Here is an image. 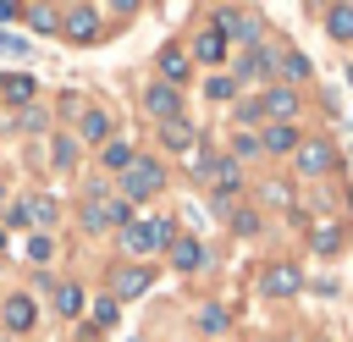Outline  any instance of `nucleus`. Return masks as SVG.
<instances>
[{"mask_svg": "<svg viewBox=\"0 0 353 342\" xmlns=\"http://www.w3.org/2000/svg\"><path fill=\"white\" fill-rule=\"evenodd\" d=\"M160 182H165V171L154 165V160H132L127 171H121V188H127V199L138 204V199H149V193H160Z\"/></svg>", "mask_w": 353, "mask_h": 342, "instance_id": "obj_1", "label": "nucleus"}, {"mask_svg": "<svg viewBox=\"0 0 353 342\" xmlns=\"http://www.w3.org/2000/svg\"><path fill=\"white\" fill-rule=\"evenodd\" d=\"M259 287H265L270 298H292V292L303 287V276H298V265H265V270H259Z\"/></svg>", "mask_w": 353, "mask_h": 342, "instance_id": "obj_2", "label": "nucleus"}, {"mask_svg": "<svg viewBox=\"0 0 353 342\" xmlns=\"http://www.w3.org/2000/svg\"><path fill=\"white\" fill-rule=\"evenodd\" d=\"M292 149H298V160H292V165H298L303 177H320V171L331 165V143H320V138H314V143H292Z\"/></svg>", "mask_w": 353, "mask_h": 342, "instance_id": "obj_3", "label": "nucleus"}, {"mask_svg": "<svg viewBox=\"0 0 353 342\" xmlns=\"http://www.w3.org/2000/svg\"><path fill=\"white\" fill-rule=\"evenodd\" d=\"M259 110H270L276 127H287V121L298 116V94H292V88H265V105H259Z\"/></svg>", "mask_w": 353, "mask_h": 342, "instance_id": "obj_4", "label": "nucleus"}, {"mask_svg": "<svg viewBox=\"0 0 353 342\" xmlns=\"http://www.w3.org/2000/svg\"><path fill=\"white\" fill-rule=\"evenodd\" d=\"M149 281H154L149 270H116V276H110V292H116V298H138Z\"/></svg>", "mask_w": 353, "mask_h": 342, "instance_id": "obj_5", "label": "nucleus"}, {"mask_svg": "<svg viewBox=\"0 0 353 342\" xmlns=\"http://www.w3.org/2000/svg\"><path fill=\"white\" fill-rule=\"evenodd\" d=\"M94 28H99V11H94V6L66 11V33H72V39H94Z\"/></svg>", "mask_w": 353, "mask_h": 342, "instance_id": "obj_6", "label": "nucleus"}, {"mask_svg": "<svg viewBox=\"0 0 353 342\" xmlns=\"http://www.w3.org/2000/svg\"><path fill=\"white\" fill-rule=\"evenodd\" d=\"M215 28H226L232 39H254V33H259V28H254L243 11H215ZM226 33H221V39H226Z\"/></svg>", "mask_w": 353, "mask_h": 342, "instance_id": "obj_7", "label": "nucleus"}, {"mask_svg": "<svg viewBox=\"0 0 353 342\" xmlns=\"http://www.w3.org/2000/svg\"><path fill=\"white\" fill-rule=\"evenodd\" d=\"M6 325H11V331H28V325H33V298H22V292L6 298Z\"/></svg>", "mask_w": 353, "mask_h": 342, "instance_id": "obj_8", "label": "nucleus"}, {"mask_svg": "<svg viewBox=\"0 0 353 342\" xmlns=\"http://www.w3.org/2000/svg\"><path fill=\"white\" fill-rule=\"evenodd\" d=\"M325 28H331V39H353V6H331Z\"/></svg>", "mask_w": 353, "mask_h": 342, "instance_id": "obj_9", "label": "nucleus"}, {"mask_svg": "<svg viewBox=\"0 0 353 342\" xmlns=\"http://www.w3.org/2000/svg\"><path fill=\"white\" fill-rule=\"evenodd\" d=\"M171 259H176L182 270H193V265H204V254H199V243H193V237H176V243H171Z\"/></svg>", "mask_w": 353, "mask_h": 342, "instance_id": "obj_10", "label": "nucleus"}, {"mask_svg": "<svg viewBox=\"0 0 353 342\" xmlns=\"http://www.w3.org/2000/svg\"><path fill=\"white\" fill-rule=\"evenodd\" d=\"M336 243H342V226H331V221H314V248H320V254H336Z\"/></svg>", "mask_w": 353, "mask_h": 342, "instance_id": "obj_11", "label": "nucleus"}, {"mask_svg": "<svg viewBox=\"0 0 353 342\" xmlns=\"http://www.w3.org/2000/svg\"><path fill=\"white\" fill-rule=\"evenodd\" d=\"M193 55H199V61H221V55H226V39H221V33L210 28V33L199 39V50H193Z\"/></svg>", "mask_w": 353, "mask_h": 342, "instance_id": "obj_12", "label": "nucleus"}, {"mask_svg": "<svg viewBox=\"0 0 353 342\" xmlns=\"http://www.w3.org/2000/svg\"><path fill=\"white\" fill-rule=\"evenodd\" d=\"M143 105H149L154 116H171V110H176V94H171V88H149V94H143Z\"/></svg>", "mask_w": 353, "mask_h": 342, "instance_id": "obj_13", "label": "nucleus"}, {"mask_svg": "<svg viewBox=\"0 0 353 342\" xmlns=\"http://www.w3.org/2000/svg\"><path fill=\"white\" fill-rule=\"evenodd\" d=\"M77 132H83V138H105V132H110V121H105L99 110H83V116H77Z\"/></svg>", "mask_w": 353, "mask_h": 342, "instance_id": "obj_14", "label": "nucleus"}, {"mask_svg": "<svg viewBox=\"0 0 353 342\" xmlns=\"http://www.w3.org/2000/svg\"><path fill=\"white\" fill-rule=\"evenodd\" d=\"M121 248H127V254H143V248H149V226H132V221H127V226H121Z\"/></svg>", "mask_w": 353, "mask_h": 342, "instance_id": "obj_15", "label": "nucleus"}, {"mask_svg": "<svg viewBox=\"0 0 353 342\" xmlns=\"http://www.w3.org/2000/svg\"><path fill=\"white\" fill-rule=\"evenodd\" d=\"M55 309H61V314H77V309H83V287H72V281L55 287Z\"/></svg>", "mask_w": 353, "mask_h": 342, "instance_id": "obj_16", "label": "nucleus"}, {"mask_svg": "<svg viewBox=\"0 0 353 342\" xmlns=\"http://www.w3.org/2000/svg\"><path fill=\"white\" fill-rule=\"evenodd\" d=\"M160 66H165V83H182V77H188V55H182V50H165Z\"/></svg>", "mask_w": 353, "mask_h": 342, "instance_id": "obj_17", "label": "nucleus"}, {"mask_svg": "<svg viewBox=\"0 0 353 342\" xmlns=\"http://www.w3.org/2000/svg\"><path fill=\"white\" fill-rule=\"evenodd\" d=\"M22 17H28L33 33H50V28H55V11H50V6H33V11H22Z\"/></svg>", "mask_w": 353, "mask_h": 342, "instance_id": "obj_18", "label": "nucleus"}, {"mask_svg": "<svg viewBox=\"0 0 353 342\" xmlns=\"http://www.w3.org/2000/svg\"><path fill=\"white\" fill-rule=\"evenodd\" d=\"M281 66H287V77H292V83H303V77H309V55H298V50H287V55H281Z\"/></svg>", "mask_w": 353, "mask_h": 342, "instance_id": "obj_19", "label": "nucleus"}, {"mask_svg": "<svg viewBox=\"0 0 353 342\" xmlns=\"http://www.w3.org/2000/svg\"><path fill=\"white\" fill-rule=\"evenodd\" d=\"M165 143H171V149H188V143H193V127H188V121H165Z\"/></svg>", "mask_w": 353, "mask_h": 342, "instance_id": "obj_20", "label": "nucleus"}, {"mask_svg": "<svg viewBox=\"0 0 353 342\" xmlns=\"http://www.w3.org/2000/svg\"><path fill=\"white\" fill-rule=\"evenodd\" d=\"M105 165H110V171H127V165H132V149H127V143H110V149H105Z\"/></svg>", "mask_w": 353, "mask_h": 342, "instance_id": "obj_21", "label": "nucleus"}, {"mask_svg": "<svg viewBox=\"0 0 353 342\" xmlns=\"http://www.w3.org/2000/svg\"><path fill=\"white\" fill-rule=\"evenodd\" d=\"M199 325H204L210 336H221V331H226V309H215V303H210V309L199 314Z\"/></svg>", "mask_w": 353, "mask_h": 342, "instance_id": "obj_22", "label": "nucleus"}, {"mask_svg": "<svg viewBox=\"0 0 353 342\" xmlns=\"http://www.w3.org/2000/svg\"><path fill=\"white\" fill-rule=\"evenodd\" d=\"M265 149H276V154L292 149V127H270V132H265Z\"/></svg>", "mask_w": 353, "mask_h": 342, "instance_id": "obj_23", "label": "nucleus"}, {"mask_svg": "<svg viewBox=\"0 0 353 342\" xmlns=\"http://www.w3.org/2000/svg\"><path fill=\"white\" fill-rule=\"evenodd\" d=\"M77 160V143L72 138H55V165H72Z\"/></svg>", "mask_w": 353, "mask_h": 342, "instance_id": "obj_24", "label": "nucleus"}, {"mask_svg": "<svg viewBox=\"0 0 353 342\" xmlns=\"http://www.w3.org/2000/svg\"><path fill=\"white\" fill-rule=\"evenodd\" d=\"M6 94H11V99H28V94H33V77H11Z\"/></svg>", "mask_w": 353, "mask_h": 342, "instance_id": "obj_25", "label": "nucleus"}, {"mask_svg": "<svg viewBox=\"0 0 353 342\" xmlns=\"http://www.w3.org/2000/svg\"><path fill=\"white\" fill-rule=\"evenodd\" d=\"M50 254H55L50 237H33V243H28V259H50Z\"/></svg>", "mask_w": 353, "mask_h": 342, "instance_id": "obj_26", "label": "nucleus"}, {"mask_svg": "<svg viewBox=\"0 0 353 342\" xmlns=\"http://www.w3.org/2000/svg\"><path fill=\"white\" fill-rule=\"evenodd\" d=\"M210 99H232V77H210Z\"/></svg>", "mask_w": 353, "mask_h": 342, "instance_id": "obj_27", "label": "nucleus"}, {"mask_svg": "<svg viewBox=\"0 0 353 342\" xmlns=\"http://www.w3.org/2000/svg\"><path fill=\"white\" fill-rule=\"evenodd\" d=\"M265 199H270V204H287L292 193H287V182H265Z\"/></svg>", "mask_w": 353, "mask_h": 342, "instance_id": "obj_28", "label": "nucleus"}, {"mask_svg": "<svg viewBox=\"0 0 353 342\" xmlns=\"http://www.w3.org/2000/svg\"><path fill=\"white\" fill-rule=\"evenodd\" d=\"M94 320H99V325H110V320H116V303H110V298H105V303H94Z\"/></svg>", "mask_w": 353, "mask_h": 342, "instance_id": "obj_29", "label": "nucleus"}, {"mask_svg": "<svg viewBox=\"0 0 353 342\" xmlns=\"http://www.w3.org/2000/svg\"><path fill=\"white\" fill-rule=\"evenodd\" d=\"M0 248H6V232H0Z\"/></svg>", "mask_w": 353, "mask_h": 342, "instance_id": "obj_30", "label": "nucleus"}, {"mask_svg": "<svg viewBox=\"0 0 353 342\" xmlns=\"http://www.w3.org/2000/svg\"><path fill=\"white\" fill-rule=\"evenodd\" d=\"M0 204H6V199H0Z\"/></svg>", "mask_w": 353, "mask_h": 342, "instance_id": "obj_31", "label": "nucleus"}]
</instances>
